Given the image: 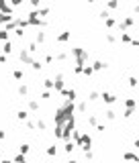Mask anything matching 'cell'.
<instances>
[{"label": "cell", "mask_w": 139, "mask_h": 163, "mask_svg": "<svg viewBox=\"0 0 139 163\" xmlns=\"http://www.w3.org/2000/svg\"><path fill=\"white\" fill-rule=\"evenodd\" d=\"M6 59H8V55H4V53L0 55V63H6Z\"/></svg>", "instance_id": "cell-52"}, {"label": "cell", "mask_w": 139, "mask_h": 163, "mask_svg": "<svg viewBox=\"0 0 139 163\" xmlns=\"http://www.w3.org/2000/svg\"><path fill=\"white\" fill-rule=\"evenodd\" d=\"M25 126H27L29 131H35V129H37V124H35L33 120H27V122H25Z\"/></svg>", "instance_id": "cell-41"}, {"label": "cell", "mask_w": 139, "mask_h": 163, "mask_svg": "<svg viewBox=\"0 0 139 163\" xmlns=\"http://www.w3.org/2000/svg\"><path fill=\"white\" fill-rule=\"evenodd\" d=\"M0 25H2V12H0Z\"/></svg>", "instance_id": "cell-58"}, {"label": "cell", "mask_w": 139, "mask_h": 163, "mask_svg": "<svg viewBox=\"0 0 139 163\" xmlns=\"http://www.w3.org/2000/svg\"><path fill=\"white\" fill-rule=\"evenodd\" d=\"M10 4H12V8H16V6L22 4V0H10Z\"/></svg>", "instance_id": "cell-48"}, {"label": "cell", "mask_w": 139, "mask_h": 163, "mask_svg": "<svg viewBox=\"0 0 139 163\" xmlns=\"http://www.w3.org/2000/svg\"><path fill=\"white\" fill-rule=\"evenodd\" d=\"M104 25H106V27H108V29H112V27H114V25H117V20H114V18H112V16H108V18H106V20H104Z\"/></svg>", "instance_id": "cell-33"}, {"label": "cell", "mask_w": 139, "mask_h": 163, "mask_svg": "<svg viewBox=\"0 0 139 163\" xmlns=\"http://www.w3.org/2000/svg\"><path fill=\"white\" fill-rule=\"evenodd\" d=\"M76 147H78V145H76L74 141H65V145H63V151H65V153H72Z\"/></svg>", "instance_id": "cell-14"}, {"label": "cell", "mask_w": 139, "mask_h": 163, "mask_svg": "<svg viewBox=\"0 0 139 163\" xmlns=\"http://www.w3.org/2000/svg\"><path fill=\"white\" fill-rule=\"evenodd\" d=\"M117 6H119V0H106V8L108 10H114Z\"/></svg>", "instance_id": "cell-24"}, {"label": "cell", "mask_w": 139, "mask_h": 163, "mask_svg": "<svg viewBox=\"0 0 139 163\" xmlns=\"http://www.w3.org/2000/svg\"><path fill=\"white\" fill-rule=\"evenodd\" d=\"M92 67H94V72H102V69H106L108 65H106L104 61H98V59H96V61H92Z\"/></svg>", "instance_id": "cell-11"}, {"label": "cell", "mask_w": 139, "mask_h": 163, "mask_svg": "<svg viewBox=\"0 0 139 163\" xmlns=\"http://www.w3.org/2000/svg\"><path fill=\"white\" fill-rule=\"evenodd\" d=\"M2 53H4V55H10V53H12V43H10V41H4V43H2Z\"/></svg>", "instance_id": "cell-13"}, {"label": "cell", "mask_w": 139, "mask_h": 163, "mask_svg": "<svg viewBox=\"0 0 139 163\" xmlns=\"http://www.w3.org/2000/svg\"><path fill=\"white\" fill-rule=\"evenodd\" d=\"M16 92H18V96H27V94H29V88H27V84H18Z\"/></svg>", "instance_id": "cell-17"}, {"label": "cell", "mask_w": 139, "mask_h": 163, "mask_svg": "<svg viewBox=\"0 0 139 163\" xmlns=\"http://www.w3.org/2000/svg\"><path fill=\"white\" fill-rule=\"evenodd\" d=\"M18 59H20L22 63H25V65H31V63H33V57H31V51H29V49H25V47H22V49L18 51Z\"/></svg>", "instance_id": "cell-4"}, {"label": "cell", "mask_w": 139, "mask_h": 163, "mask_svg": "<svg viewBox=\"0 0 139 163\" xmlns=\"http://www.w3.org/2000/svg\"><path fill=\"white\" fill-rule=\"evenodd\" d=\"M31 67H33V69H35V72H39V69H41V67H43V63H41V61H39V59H33V63H31Z\"/></svg>", "instance_id": "cell-32"}, {"label": "cell", "mask_w": 139, "mask_h": 163, "mask_svg": "<svg viewBox=\"0 0 139 163\" xmlns=\"http://www.w3.org/2000/svg\"><path fill=\"white\" fill-rule=\"evenodd\" d=\"M133 22H135V20H133V16H127V18H123V20L119 22V27H121V29L125 31V29H129V27L133 25Z\"/></svg>", "instance_id": "cell-10"}, {"label": "cell", "mask_w": 139, "mask_h": 163, "mask_svg": "<svg viewBox=\"0 0 139 163\" xmlns=\"http://www.w3.org/2000/svg\"><path fill=\"white\" fill-rule=\"evenodd\" d=\"M35 124H37V129H39L41 133H43V131H47V122H45V120L41 118V116H39V118L35 120Z\"/></svg>", "instance_id": "cell-16"}, {"label": "cell", "mask_w": 139, "mask_h": 163, "mask_svg": "<svg viewBox=\"0 0 139 163\" xmlns=\"http://www.w3.org/2000/svg\"><path fill=\"white\" fill-rule=\"evenodd\" d=\"M135 147H137V149H139V139H135Z\"/></svg>", "instance_id": "cell-55"}, {"label": "cell", "mask_w": 139, "mask_h": 163, "mask_svg": "<svg viewBox=\"0 0 139 163\" xmlns=\"http://www.w3.org/2000/svg\"><path fill=\"white\" fill-rule=\"evenodd\" d=\"M27 49H29L31 53H35V51H37V43H35V41H33V43H29V45H27Z\"/></svg>", "instance_id": "cell-42"}, {"label": "cell", "mask_w": 139, "mask_h": 163, "mask_svg": "<svg viewBox=\"0 0 139 163\" xmlns=\"http://www.w3.org/2000/svg\"><path fill=\"white\" fill-rule=\"evenodd\" d=\"M100 98H102V102H104V104H114V102H117V96L110 94V92H102Z\"/></svg>", "instance_id": "cell-7"}, {"label": "cell", "mask_w": 139, "mask_h": 163, "mask_svg": "<svg viewBox=\"0 0 139 163\" xmlns=\"http://www.w3.org/2000/svg\"><path fill=\"white\" fill-rule=\"evenodd\" d=\"M135 12H139V4H135Z\"/></svg>", "instance_id": "cell-57"}, {"label": "cell", "mask_w": 139, "mask_h": 163, "mask_svg": "<svg viewBox=\"0 0 139 163\" xmlns=\"http://www.w3.org/2000/svg\"><path fill=\"white\" fill-rule=\"evenodd\" d=\"M35 43H45V33H37V37H35Z\"/></svg>", "instance_id": "cell-35"}, {"label": "cell", "mask_w": 139, "mask_h": 163, "mask_svg": "<svg viewBox=\"0 0 139 163\" xmlns=\"http://www.w3.org/2000/svg\"><path fill=\"white\" fill-rule=\"evenodd\" d=\"M45 63H53V55H45Z\"/></svg>", "instance_id": "cell-51"}, {"label": "cell", "mask_w": 139, "mask_h": 163, "mask_svg": "<svg viewBox=\"0 0 139 163\" xmlns=\"http://www.w3.org/2000/svg\"><path fill=\"white\" fill-rule=\"evenodd\" d=\"M53 82H55V88H53V90L61 92V90H63V76H61V74H57V76L53 78Z\"/></svg>", "instance_id": "cell-9"}, {"label": "cell", "mask_w": 139, "mask_h": 163, "mask_svg": "<svg viewBox=\"0 0 139 163\" xmlns=\"http://www.w3.org/2000/svg\"><path fill=\"white\" fill-rule=\"evenodd\" d=\"M88 2H90V4H92V2H94V0H88Z\"/></svg>", "instance_id": "cell-59"}, {"label": "cell", "mask_w": 139, "mask_h": 163, "mask_svg": "<svg viewBox=\"0 0 139 163\" xmlns=\"http://www.w3.org/2000/svg\"><path fill=\"white\" fill-rule=\"evenodd\" d=\"M129 86L131 88H137V78H129Z\"/></svg>", "instance_id": "cell-47"}, {"label": "cell", "mask_w": 139, "mask_h": 163, "mask_svg": "<svg viewBox=\"0 0 139 163\" xmlns=\"http://www.w3.org/2000/svg\"><path fill=\"white\" fill-rule=\"evenodd\" d=\"M67 163H80V161H76V159H70V161H67Z\"/></svg>", "instance_id": "cell-56"}, {"label": "cell", "mask_w": 139, "mask_h": 163, "mask_svg": "<svg viewBox=\"0 0 139 163\" xmlns=\"http://www.w3.org/2000/svg\"><path fill=\"white\" fill-rule=\"evenodd\" d=\"M123 159H125V161H139V155H135V153H129V151H127V153H123Z\"/></svg>", "instance_id": "cell-19"}, {"label": "cell", "mask_w": 139, "mask_h": 163, "mask_svg": "<svg viewBox=\"0 0 139 163\" xmlns=\"http://www.w3.org/2000/svg\"><path fill=\"white\" fill-rule=\"evenodd\" d=\"M12 78L20 82L22 78H25V72H22V69H12Z\"/></svg>", "instance_id": "cell-20"}, {"label": "cell", "mask_w": 139, "mask_h": 163, "mask_svg": "<svg viewBox=\"0 0 139 163\" xmlns=\"http://www.w3.org/2000/svg\"><path fill=\"white\" fill-rule=\"evenodd\" d=\"M29 151H31V147H29V145H27V143H22V145H20V147H18V153H22V155H27V153H29Z\"/></svg>", "instance_id": "cell-30"}, {"label": "cell", "mask_w": 139, "mask_h": 163, "mask_svg": "<svg viewBox=\"0 0 139 163\" xmlns=\"http://www.w3.org/2000/svg\"><path fill=\"white\" fill-rule=\"evenodd\" d=\"M43 86H45V90H51V88H55V82L49 80V78H45L43 80Z\"/></svg>", "instance_id": "cell-22"}, {"label": "cell", "mask_w": 139, "mask_h": 163, "mask_svg": "<svg viewBox=\"0 0 139 163\" xmlns=\"http://www.w3.org/2000/svg\"><path fill=\"white\" fill-rule=\"evenodd\" d=\"M14 35H16V37H20V39H22V37H25V29H20V27H18V29H16V31H14Z\"/></svg>", "instance_id": "cell-45"}, {"label": "cell", "mask_w": 139, "mask_h": 163, "mask_svg": "<svg viewBox=\"0 0 139 163\" xmlns=\"http://www.w3.org/2000/svg\"><path fill=\"white\" fill-rule=\"evenodd\" d=\"M59 94H61V96H63L65 100H72V102H74V100L78 98V92H76V90H67V88H63V90L59 92Z\"/></svg>", "instance_id": "cell-6"}, {"label": "cell", "mask_w": 139, "mask_h": 163, "mask_svg": "<svg viewBox=\"0 0 139 163\" xmlns=\"http://www.w3.org/2000/svg\"><path fill=\"white\" fill-rule=\"evenodd\" d=\"M98 98H100V94H98V92H96V90H92V92H90V94H88V102H96Z\"/></svg>", "instance_id": "cell-21"}, {"label": "cell", "mask_w": 139, "mask_h": 163, "mask_svg": "<svg viewBox=\"0 0 139 163\" xmlns=\"http://www.w3.org/2000/svg\"><path fill=\"white\" fill-rule=\"evenodd\" d=\"M45 153H47V157H57V145H47Z\"/></svg>", "instance_id": "cell-12"}, {"label": "cell", "mask_w": 139, "mask_h": 163, "mask_svg": "<svg viewBox=\"0 0 139 163\" xmlns=\"http://www.w3.org/2000/svg\"><path fill=\"white\" fill-rule=\"evenodd\" d=\"M12 161H14V163H25L27 159H25V155H22V153H16V155L12 157Z\"/></svg>", "instance_id": "cell-26"}, {"label": "cell", "mask_w": 139, "mask_h": 163, "mask_svg": "<svg viewBox=\"0 0 139 163\" xmlns=\"http://www.w3.org/2000/svg\"><path fill=\"white\" fill-rule=\"evenodd\" d=\"M65 59H67V53L65 51H59L57 53V61H65Z\"/></svg>", "instance_id": "cell-40"}, {"label": "cell", "mask_w": 139, "mask_h": 163, "mask_svg": "<svg viewBox=\"0 0 139 163\" xmlns=\"http://www.w3.org/2000/svg\"><path fill=\"white\" fill-rule=\"evenodd\" d=\"M70 53H72V57L76 59V65H86V63L90 61V53H88L84 47H74Z\"/></svg>", "instance_id": "cell-2"}, {"label": "cell", "mask_w": 139, "mask_h": 163, "mask_svg": "<svg viewBox=\"0 0 139 163\" xmlns=\"http://www.w3.org/2000/svg\"><path fill=\"white\" fill-rule=\"evenodd\" d=\"M88 124L96 129V124H98V120H96V116H94V114H90V116H88Z\"/></svg>", "instance_id": "cell-31"}, {"label": "cell", "mask_w": 139, "mask_h": 163, "mask_svg": "<svg viewBox=\"0 0 139 163\" xmlns=\"http://www.w3.org/2000/svg\"><path fill=\"white\" fill-rule=\"evenodd\" d=\"M0 163H12V159H2Z\"/></svg>", "instance_id": "cell-54"}, {"label": "cell", "mask_w": 139, "mask_h": 163, "mask_svg": "<svg viewBox=\"0 0 139 163\" xmlns=\"http://www.w3.org/2000/svg\"><path fill=\"white\" fill-rule=\"evenodd\" d=\"M8 35H10V31H6V29H0V41H8Z\"/></svg>", "instance_id": "cell-25"}, {"label": "cell", "mask_w": 139, "mask_h": 163, "mask_svg": "<svg viewBox=\"0 0 139 163\" xmlns=\"http://www.w3.org/2000/svg\"><path fill=\"white\" fill-rule=\"evenodd\" d=\"M98 16H100V18H102V20H106V18H108V16H110V14H108V10H106V8H104V10H100V14H98Z\"/></svg>", "instance_id": "cell-43"}, {"label": "cell", "mask_w": 139, "mask_h": 163, "mask_svg": "<svg viewBox=\"0 0 139 163\" xmlns=\"http://www.w3.org/2000/svg\"><path fill=\"white\" fill-rule=\"evenodd\" d=\"M16 118L22 120V122H27V120H29V112H27V110H18V112H16Z\"/></svg>", "instance_id": "cell-15"}, {"label": "cell", "mask_w": 139, "mask_h": 163, "mask_svg": "<svg viewBox=\"0 0 139 163\" xmlns=\"http://www.w3.org/2000/svg\"><path fill=\"white\" fill-rule=\"evenodd\" d=\"M33 8H41V0H29Z\"/></svg>", "instance_id": "cell-44"}, {"label": "cell", "mask_w": 139, "mask_h": 163, "mask_svg": "<svg viewBox=\"0 0 139 163\" xmlns=\"http://www.w3.org/2000/svg\"><path fill=\"white\" fill-rule=\"evenodd\" d=\"M104 116H106V120H114V118H117V112H114V110H110V108H108Z\"/></svg>", "instance_id": "cell-28"}, {"label": "cell", "mask_w": 139, "mask_h": 163, "mask_svg": "<svg viewBox=\"0 0 139 163\" xmlns=\"http://www.w3.org/2000/svg\"><path fill=\"white\" fill-rule=\"evenodd\" d=\"M78 147H80L82 151H88V149L92 147V137H90V133H84V135L80 137V141H78Z\"/></svg>", "instance_id": "cell-3"}, {"label": "cell", "mask_w": 139, "mask_h": 163, "mask_svg": "<svg viewBox=\"0 0 139 163\" xmlns=\"http://www.w3.org/2000/svg\"><path fill=\"white\" fill-rule=\"evenodd\" d=\"M131 114H133V110H131V108H127V110L123 112V116H125V118H131Z\"/></svg>", "instance_id": "cell-49"}, {"label": "cell", "mask_w": 139, "mask_h": 163, "mask_svg": "<svg viewBox=\"0 0 139 163\" xmlns=\"http://www.w3.org/2000/svg\"><path fill=\"white\" fill-rule=\"evenodd\" d=\"M0 12L2 14H14V8L10 4V0H0Z\"/></svg>", "instance_id": "cell-5"}, {"label": "cell", "mask_w": 139, "mask_h": 163, "mask_svg": "<svg viewBox=\"0 0 139 163\" xmlns=\"http://www.w3.org/2000/svg\"><path fill=\"white\" fill-rule=\"evenodd\" d=\"M125 106L133 110V108H135V100H133V98H127V100H125Z\"/></svg>", "instance_id": "cell-37"}, {"label": "cell", "mask_w": 139, "mask_h": 163, "mask_svg": "<svg viewBox=\"0 0 139 163\" xmlns=\"http://www.w3.org/2000/svg\"><path fill=\"white\" fill-rule=\"evenodd\" d=\"M16 22H18V27H20V29L31 27V25H29V18H16Z\"/></svg>", "instance_id": "cell-23"}, {"label": "cell", "mask_w": 139, "mask_h": 163, "mask_svg": "<svg viewBox=\"0 0 139 163\" xmlns=\"http://www.w3.org/2000/svg\"><path fill=\"white\" fill-rule=\"evenodd\" d=\"M27 108L33 110V112H37V110H39V102H37V100H27Z\"/></svg>", "instance_id": "cell-18"}, {"label": "cell", "mask_w": 139, "mask_h": 163, "mask_svg": "<svg viewBox=\"0 0 139 163\" xmlns=\"http://www.w3.org/2000/svg\"><path fill=\"white\" fill-rule=\"evenodd\" d=\"M2 139H6V133H4L2 129H0V141H2Z\"/></svg>", "instance_id": "cell-53"}, {"label": "cell", "mask_w": 139, "mask_h": 163, "mask_svg": "<svg viewBox=\"0 0 139 163\" xmlns=\"http://www.w3.org/2000/svg\"><path fill=\"white\" fill-rule=\"evenodd\" d=\"M39 14H41V16H47V14H49V6H41V8H39Z\"/></svg>", "instance_id": "cell-38"}, {"label": "cell", "mask_w": 139, "mask_h": 163, "mask_svg": "<svg viewBox=\"0 0 139 163\" xmlns=\"http://www.w3.org/2000/svg\"><path fill=\"white\" fill-rule=\"evenodd\" d=\"M70 39H72V33H70V31H61V33H57V43H67Z\"/></svg>", "instance_id": "cell-8"}, {"label": "cell", "mask_w": 139, "mask_h": 163, "mask_svg": "<svg viewBox=\"0 0 139 163\" xmlns=\"http://www.w3.org/2000/svg\"><path fill=\"white\" fill-rule=\"evenodd\" d=\"M121 41H123V43H133V39H131L129 33H123V35H121Z\"/></svg>", "instance_id": "cell-36"}, {"label": "cell", "mask_w": 139, "mask_h": 163, "mask_svg": "<svg viewBox=\"0 0 139 163\" xmlns=\"http://www.w3.org/2000/svg\"><path fill=\"white\" fill-rule=\"evenodd\" d=\"M84 159H86V161H92V159H94V153H92V149L84 151Z\"/></svg>", "instance_id": "cell-34"}, {"label": "cell", "mask_w": 139, "mask_h": 163, "mask_svg": "<svg viewBox=\"0 0 139 163\" xmlns=\"http://www.w3.org/2000/svg\"><path fill=\"white\" fill-rule=\"evenodd\" d=\"M74 110H76V104H74L72 100H65L61 106H57V108H55V114H53L55 124H61V126H63V124L74 116Z\"/></svg>", "instance_id": "cell-1"}, {"label": "cell", "mask_w": 139, "mask_h": 163, "mask_svg": "<svg viewBox=\"0 0 139 163\" xmlns=\"http://www.w3.org/2000/svg\"><path fill=\"white\" fill-rule=\"evenodd\" d=\"M106 41H108V43H114V41H117V37H114L112 33H106Z\"/></svg>", "instance_id": "cell-46"}, {"label": "cell", "mask_w": 139, "mask_h": 163, "mask_svg": "<svg viewBox=\"0 0 139 163\" xmlns=\"http://www.w3.org/2000/svg\"><path fill=\"white\" fill-rule=\"evenodd\" d=\"M49 98H51V92H49V90L41 92V100H49Z\"/></svg>", "instance_id": "cell-39"}, {"label": "cell", "mask_w": 139, "mask_h": 163, "mask_svg": "<svg viewBox=\"0 0 139 163\" xmlns=\"http://www.w3.org/2000/svg\"><path fill=\"white\" fill-rule=\"evenodd\" d=\"M86 108H88V102H78L76 104V110L78 112H86Z\"/></svg>", "instance_id": "cell-29"}, {"label": "cell", "mask_w": 139, "mask_h": 163, "mask_svg": "<svg viewBox=\"0 0 139 163\" xmlns=\"http://www.w3.org/2000/svg\"><path fill=\"white\" fill-rule=\"evenodd\" d=\"M25 163H29V161H25Z\"/></svg>", "instance_id": "cell-60"}, {"label": "cell", "mask_w": 139, "mask_h": 163, "mask_svg": "<svg viewBox=\"0 0 139 163\" xmlns=\"http://www.w3.org/2000/svg\"><path fill=\"white\" fill-rule=\"evenodd\" d=\"M96 131H98V133H104V131H106V126H104V124H100V122H98V124H96Z\"/></svg>", "instance_id": "cell-50"}, {"label": "cell", "mask_w": 139, "mask_h": 163, "mask_svg": "<svg viewBox=\"0 0 139 163\" xmlns=\"http://www.w3.org/2000/svg\"><path fill=\"white\" fill-rule=\"evenodd\" d=\"M92 74H94V67H92V65H84V76L90 78Z\"/></svg>", "instance_id": "cell-27"}]
</instances>
